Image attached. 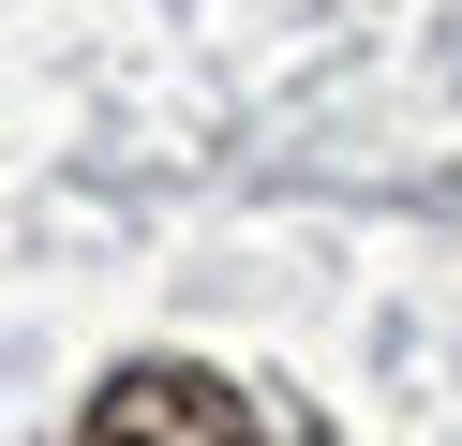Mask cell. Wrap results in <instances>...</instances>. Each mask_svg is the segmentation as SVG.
<instances>
[{
    "instance_id": "6da1fadb",
    "label": "cell",
    "mask_w": 462,
    "mask_h": 446,
    "mask_svg": "<svg viewBox=\"0 0 462 446\" xmlns=\"http://www.w3.org/2000/svg\"><path fill=\"white\" fill-rule=\"evenodd\" d=\"M75 446H269V432H254V402L209 372V357H134V372L90 387Z\"/></svg>"
}]
</instances>
